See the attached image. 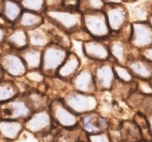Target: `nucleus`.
Wrapping results in <instances>:
<instances>
[{
	"instance_id": "obj_1",
	"label": "nucleus",
	"mask_w": 152,
	"mask_h": 142,
	"mask_svg": "<svg viewBox=\"0 0 152 142\" xmlns=\"http://www.w3.org/2000/svg\"><path fill=\"white\" fill-rule=\"evenodd\" d=\"M43 15L47 21L70 37L83 30V15L80 10L48 9Z\"/></svg>"
},
{
	"instance_id": "obj_2",
	"label": "nucleus",
	"mask_w": 152,
	"mask_h": 142,
	"mask_svg": "<svg viewBox=\"0 0 152 142\" xmlns=\"http://www.w3.org/2000/svg\"><path fill=\"white\" fill-rule=\"evenodd\" d=\"M70 49L59 44L51 42L42 49V64L40 70L48 78L56 77L57 72L63 64Z\"/></svg>"
},
{
	"instance_id": "obj_3",
	"label": "nucleus",
	"mask_w": 152,
	"mask_h": 142,
	"mask_svg": "<svg viewBox=\"0 0 152 142\" xmlns=\"http://www.w3.org/2000/svg\"><path fill=\"white\" fill-rule=\"evenodd\" d=\"M82 15L83 30L91 38L108 40L112 37V31L103 10L86 12Z\"/></svg>"
},
{
	"instance_id": "obj_4",
	"label": "nucleus",
	"mask_w": 152,
	"mask_h": 142,
	"mask_svg": "<svg viewBox=\"0 0 152 142\" xmlns=\"http://www.w3.org/2000/svg\"><path fill=\"white\" fill-rule=\"evenodd\" d=\"M61 98L69 109L79 116L96 111L99 106L96 94L84 93L75 89L68 91Z\"/></svg>"
},
{
	"instance_id": "obj_5",
	"label": "nucleus",
	"mask_w": 152,
	"mask_h": 142,
	"mask_svg": "<svg viewBox=\"0 0 152 142\" xmlns=\"http://www.w3.org/2000/svg\"><path fill=\"white\" fill-rule=\"evenodd\" d=\"M33 113L24 93L8 102L0 103V119L25 121Z\"/></svg>"
},
{
	"instance_id": "obj_6",
	"label": "nucleus",
	"mask_w": 152,
	"mask_h": 142,
	"mask_svg": "<svg viewBox=\"0 0 152 142\" xmlns=\"http://www.w3.org/2000/svg\"><path fill=\"white\" fill-rule=\"evenodd\" d=\"M6 48L1 50L0 65L5 75L12 78L19 79L25 76L27 68L18 51L12 49L6 43Z\"/></svg>"
},
{
	"instance_id": "obj_7",
	"label": "nucleus",
	"mask_w": 152,
	"mask_h": 142,
	"mask_svg": "<svg viewBox=\"0 0 152 142\" xmlns=\"http://www.w3.org/2000/svg\"><path fill=\"white\" fill-rule=\"evenodd\" d=\"M25 130L37 137L49 135L54 127V122L49 112L48 108L34 112L24 122Z\"/></svg>"
},
{
	"instance_id": "obj_8",
	"label": "nucleus",
	"mask_w": 152,
	"mask_h": 142,
	"mask_svg": "<svg viewBox=\"0 0 152 142\" xmlns=\"http://www.w3.org/2000/svg\"><path fill=\"white\" fill-rule=\"evenodd\" d=\"M48 110L56 125L74 128L80 124V116L69 109L61 97L50 100Z\"/></svg>"
},
{
	"instance_id": "obj_9",
	"label": "nucleus",
	"mask_w": 152,
	"mask_h": 142,
	"mask_svg": "<svg viewBox=\"0 0 152 142\" xmlns=\"http://www.w3.org/2000/svg\"><path fill=\"white\" fill-rule=\"evenodd\" d=\"M112 36L116 35L129 23V10L124 4H106L103 9Z\"/></svg>"
},
{
	"instance_id": "obj_10",
	"label": "nucleus",
	"mask_w": 152,
	"mask_h": 142,
	"mask_svg": "<svg viewBox=\"0 0 152 142\" xmlns=\"http://www.w3.org/2000/svg\"><path fill=\"white\" fill-rule=\"evenodd\" d=\"M93 73L97 92L112 91L116 76L114 74L113 60L105 62H93Z\"/></svg>"
},
{
	"instance_id": "obj_11",
	"label": "nucleus",
	"mask_w": 152,
	"mask_h": 142,
	"mask_svg": "<svg viewBox=\"0 0 152 142\" xmlns=\"http://www.w3.org/2000/svg\"><path fill=\"white\" fill-rule=\"evenodd\" d=\"M82 52L92 62H105L112 60L107 40L90 38L82 42Z\"/></svg>"
},
{
	"instance_id": "obj_12",
	"label": "nucleus",
	"mask_w": 152,
	"mask_h": 142,
	"mask_svg": "<svg viewBox=\"0 0 152 142\" xmlns=\"http://www.w3.org/2000/svg\"><path fill=\"white\" fill-rule=\"evenodd\" d=\"M136 50L152 46V26L148 21L131 22V34L129 40Z\"/></svg>"
},
{
	"instance_id": "obj_13",
	"label": "nucleus",
	"mask_w": 152,
	"mask_h": 142,
	"mask_svg": "<svg viewBox=\"0 0 152 142\" xmlns=\"http://www.w3.org/2000/svg\"><path fill=\"white\" fill-rule=\"evenodd\" d=\"M70 85L73 89L88 94H96L93 65L82 66L75 77L71 80Z\"/></svg>"
},
{
	"instance_id": "obj_14",
	"label": "nucleus",
	"mask_w": 152,
	"mask_h": 142,
	"mask_svg": "<svg viewBox=\"0 0 152 142\" xmlns=\"http://www.w3.org/2000/svg\"><path fill=\"white\" fill-rule=\"evenodd\" d=\"M107 44L113 61L126 65L127 61L129 60L134 50L129 42L118 37L112 36L107 40Z\"/></svg>"
},
{
	"instance_id": "obj_15",
	"label": "nucleus",
	"mask_w": 152,
	"mask_h": 142,
	"mask_svg": "<svg viewBox=\"0 0 152 142\" xmlns=\"http://www.w3.org/2000/svg\"><path fill=\"white\" fill-rule=\"evenodd\" d=\"M109 124L108 119L97 113L96 110L80 116V125L87 135L107 130Z\"/></svg>"
},
{
	"instance_id": "obj_16",
	"label": "nucleus",
	"mask_w": 152,
	"mask_h": 142,
	"mask_svg": "<svg viewBox=\"0 0 152 142\" xmlns=\"http://www.w3.org/2000/svg\"><path fill=\"white\" fill-rule=\"evenodd\" d=\"M133 53L126 63V66L129 69L134 77L137 80H145L150 81L152 78V63L144 59L140 54Z\"/></svg>"
},
{
	"instance_id": "obj_17",
	"label": "nucleus",
	"mask_w": 152,
	"mask_h": 142,
	"mask_svg": "<svg viewBox=\"0 0 152 142\" xmlns=\"http://www.w3.org/2000/svg\"><path fill=\"white\" fill-rule=\"evenodd\" d=\"M81 67L82 62L79 55L70 51L57 72L56 78L70 84L71 80L75 77Z\"/></svg>"
},
{
	"instance_id": "obj_18",
	"label": "nucleus",
	"mask_w": 152,
	"mask_h": 142,
	"mask_svg": "<svg viewBox=\"0 0 152 142\" xmlns=\"http://www.w3.org/2000/svg\"><path fill=\"white\" fill-rule=\"evenodd\" d=\"M55 125L51 132L53 142H78L87 141V134L79 124L74 128H62Z\"/></svg>"
},
{
	"instance_id": "obj_19",
	"label": "nucleus",
	"mask_w": 152,
	"mask_h": 142,
	"mask_svg": "<svg viewBox=\"0 0 152 142\" xmlns=\"http://www.w3.org/2000/svg\"><path fill=\"white\" fill-rule=\"evenodd\" d=\"M51 26V24H50ZM29 46L44 48L46 46L53 42V36L51 27L46 26V21L39 27L27 31Z\"/></svg>"
},
{
	"instance_id": "obj_20",
	"label": "nucleus",
	"mask_w": 152,
	"mask_h": 142,
	"mask_svg": "<svg viewBox=\"0 0 152 142\" xmlns=\"http://www.w3.org/2000/svg\"><path fill=\"white\" fill-rule=\"evenodd\" d=\"M24 130V121L0 119V136L8 141H16L20 137Z\"/></svg>"
},
{
	"instance_id": "obj_21",
	"label": "nucleus",
	"mask_w": 152,
	"mask_h": 142,
	"mask_svg": "<svg viewBox=\"0 0 152 142\" xmlns=\"http://www.w3.org/2000/svg\"><path fill=\"white\" fill-rule=\"evenodd\" d=\"M45 21L46 19L43 14L24 10L14 27H20L29 31L42 26Z\"/></svg>"
},
{
	"instance_id": "obj_22",
	"label": "nucleus",
	"mask_w": 152,
	"mask_h": 142,
	"mask_svg": "<svg viewBox=\"0 0 152 142\" xmlns=\"http://www.w3.org/2000/svg\"><path fill=\"white\" fill-rule=\"evenodd\" d=\"M4 43L18 52L25 49L29 46L27 31L20 27L12 28L7 34Z\"/></svg>"
},
{
	"instance_id": "obj_23",
	"label": "nucleus",
	"mask_w": 152,
	"mask_h": 142,
	"mask_svg": "<svg viewBox=\"0 0 152 142\" xmlns=\"http://www.w3.org/2000/svg\"><path fill=\"white\" fill-rule=\"evenodd\" d=\"M119 133L121 141L127 142H140L143 141L141 131L134 120L119 122Z\"/></svg>"
},
{
	"instance_id": "obj_24",
	"label": "nucleus",
	"mask_w": 152,
	"mask_h": 142,
	"mask_svg": "<svg viewBox=\"0 0 152 142\" xmlns=\"http://www.w3.org/2000/svg\"><path fill=\"white\" fill-rule=\"evenodd\" d=\"M42 49L43 48L28 46L25 49L19 52L26 65L27 70H38L41 68Z\"/></svg>"
},
{
	"instance_id": "obj_25",
	"label": "nucleus",
	"mask_w": 152,
	"mask_h": 142,
	"mask_svg": "<svg viewBox=\"0 0 152 142\" xmlns=\"http://www.w3.org/2000/svg\"><path fill=\"white\" fill-rule=\"evenodd\" d=\"M24 95L27 100L31 108L32 109L33 113L48 108L50 99L48 95L42 92V91L37 89L30 91L28 90L27 91L24 92Z\"/></svg>"
},
{
	"instance_id": "obj_26",
	"label": "nucleus",
	"mask_w": 152,
	"mask_h": 142,
	"mask_svg": "<svg viewBox=\"0 0 152 142\" xmlns=\"http://www.w3.org/2000/svg\"><path fill=\"white\" fill-rule=\"evenodd\" d=\"M23 8L19 1L15 0H3L1 13L10 22L12 25L16 23L23 12Z\"/></svg>"
},
{
	"instance_id": "obj_27",
	"label": "nucleus",
	"mask_w": 152,
	"mask_h": 142,
	"mask_svg": "<svg viewBox=\"0 0 152 142\" xmlns=\"http://www.w3.org/2000/svg\"><path fill=\"white\" fill-rule=\"evenodd\" d=\"M20 93V88L15 81L6 79L0 81V103L16 97Z\"/></svg>"
},
{
	"instance_id": "obj_28",
	"label": "nucleus",
	"mask_w": 152,
	"mask_h": 142,
	"mask_svg": "<svg viewBox=\"0 0 152 142\" xmlns=\"http://www.w3.org/2000/svg\"><path fill=\"white\" fill-rule=\"evenodd\" d=\"M152 14V3H144L137 4L129 11V21H148Z\"/></svg>"
},
{
	"instance_id": "obj_29",
	"label": "nucleus",
	"mask_w": 152,
	"mask_h": 142,
	"mask_svg": "<svg viewBox=\"0 0 152 142\" xmlns=\"http://www.w3.org/2000/svg\"><path fill=\"white\" fill-rule=\"evenodd\" d=\"M113 67L115 76L118 81L124 83H132L135 81V78L126 65L113 61Z\"/></svg>"
},
{
	"instance_id": "obj_30",
	"label": "nucleus",
	"mask_w": 152,
	"mask_h": 142,
	"mask_svg": "<svg viewBox=\"0 0 152 142\" xmlns=\"http://www.w3.org/2000/svg\"><path fill=\"white\" fill-rule=\"evenodd\" d=\"M133 120L137 124V125L139 126L140 130L142 133V136L143 140L148 142H152V135L150 131V128H149V124L147 118L144 114H142L141 113L137 112L134 116Z\"/></svg>"
},
{
	"instance_id": "obj_31",
	"label": "nucleus",
	"mask_w": 152,
	"mask_h": 142,
	"mask_svg": "<svg viewBox=\"0 0 152 142\" xmlns=\"http://www.w3.org/2000/svg\"><path fill=\"white\" fill-rule=\"evenodd\" d=\"M105 5L104 0H80L79 10L82 14L90 11L103 10Z\"/></svg>"
},
{
	"instance_id": "obj_32",
	"label": "nucleus",
	"mask_w": 152,
	"mask_h": 142,
	"mask_svg": "<svg viewBox=\"0 0 152 142\" xmlns=\"http://www.w3.org/2000/svg\"><path fill=\"white\" fill-rule=\"evenodd\" d=\"M23 10L44 14L46 10V0H20Z\"/></svg>"
},
{
	"instance_id": "obj_33",
	"label": "nucleus",
	"mask_w": 152,
	"mask_h": 142,
	"mask_svg": "<svg viewBox=\"0 0 152 142\" xmlns=\"http://www.w3.org/2000/svg\"><path fill=\"white\" fill-rule=\"evenodd\" d=\"M24 77L26 79L27 81L36 83V84H43L47 78L40 69L27 70Z\"/></svg>"
},
{
	"instance_id": "obj_34",
	"label": "nucleus",
	"mask_w": 152,
	"mask_h": 142,
	"mask_svg": "<svg viewBox=\"0 0 152 142\" xmlns=\"http://www.w3.org/2000/svg\"><path fill=\"white\" fill-rule=\"evenodd\" d=\"M138 112L141 113L145 117L152 115V94L151 95H144L140 104Z\"/></svg>"
},
{
	"instance_id": "obj_35",
	"label": "nucleus",
	"mask_w": 152,
	"mask_h": 142,
	"mask_svg": "<svg viewBox=\"0 0 152 142\" xmlns=\"http://www.w3.org/2000/svg\"><path fill=\"white\" fill-rule=\"evenodd\" d=\"M87 141L89 142H113L108 130L100 133L87 135Z\"/></svg>"
},
{
	"instance_id": "obj_36",
	"label": "nucleus",
	"mask_w": 152,
	"mask_h": 142,
	"mask_svg": "<svg viewBox=\"0 0 152 142\" xmlns=\"http://www.w3.org/2000/svg\"><path fill=\"white\" fill-rule=\"evenodd\" d=\"M143 97H144V95L141 94L140 92H139L136 90L135 91H134L127 98L126 102L130 107L131 108H133V109H139V107H140V104L141 102Z\"/></svg>"
},
{
	"instance_id": "obj_37",
	"label": "nucleus",
	"mask_w": 152,
	"mask_h": 142,
	"mask_svg": "<svg viewBox=\"0 0 152 142\" xmlns=\"http://www.w3.org/2000/svg\"><path fill=\"white\" fill-rule=\"evenodd\" d=\"M136 80L137 91L143 95H151L152 94V85L150 81L145 80Z\"/></svg>"
},
{
	"instance_id": "obj_38",
	"label": "nucleus",
	"mask_w": 152,
	"mask_h": 142,
	"mask_svg": "<svg viewBox=\"0 0 152 142\" xmlns=\"http://www.w3.org/2000/svg\"><path fill=\"white\" fill-rule=\"evenodd\" d=\"M61 8L68 10H79L80 0H62Z\"/></svg>"
},
{
	"instance_id": "obj_39",
	"label": "nucleus",
	"mask_w": 152,
	"mask_h": 142,
	"mask_svg": "<svg viewBox=\"0 0 152 142\" xmlns=\"http://www.w3.org/2000/svg\"><path fill=\"white\" fill-rule=\"evenodd\" d=\"M138 51H139V53L140 54V56H142L146 60L152 63V46L143 48L141 50H138Z\"/></svg>"
},
{
	"instance_id": "obj_40",
	"label": "nucleus",
	"mask_w": 152,
	"mask_h": 142,
	"mask_svg": "<svg viewBox=\"0 0 152 142\" xmlns=\"http://www.w3.org/2000/svg\"><path fill=\"white\" fill-rule=\"evenodd\" d=\"M62 0H46V10L59 9L61 8Z\"/></svg>"
},
{
	"instance_id": "obj_41",
	"label": "nucleus",
	"mask_w": 152,
	"mask_h": 142,
	"mask_svg": "<svg viewBox=\"0 0 152 142\" xmlns=\"http://www.w3.org/2000/svg\"><path fill=\"white\" fill-rule=\"evenodd\" d=\"M8 32H9L8 30H6L4 27L0 26V47L5 42L6 37H7Z\"/></svg>"
},
{
	"instance_id": "obj_42",
	"label": "nucleus",
	"mask_w": 152,
	"mask_h": 142,
	"mask_svg": "<svg viewBox=\"0 0 152 142\" xmlns=\"http://www.w3.org/2000/svg\"><path fill=\"white\" fill-rule=\"evenodd\" d=\"M147 120H148V124H149V128H150V131L152 135V115H150L146 117Z\"/></svg>"
},
{
	"instance_id": "obj_43",
	"label": "nucleus",
	"mask_w": 152,
	"mask_h": 142,
	"mask_svg": "<svg viewBox=\"0 0 152 142\" xmlns=\"http://www.w3.org/2000/svg\"><path fill=\"white\" fill-rule=\"evenodd\" d=\"M5 73H4V70L2 69V67L0 65V81H2V80H4V79H5Z\"/></svg>"
},
{
	"instance_id": "obj_44",
	"label": "nucleus",
	"mask_w": 152,
	"mask_h": 142,
	"mask_svg": "<svg viewBox=\"0 0 152 142\" xmlns=\"http://www.w3.org/2000/svg\"><path fill=\"white\" fill-rule=\"evenodd\" d=\"M106 4H118L122 3L121 0H104Z\"/></svg>"
},
{
	"instance_id": "obj_45",
	"label": "nucleus",
	"mask_w": 152,
	"mask_h": 142,
	"mask_svg": "<svg viewBox=\"0 0 152 142\" xmlns=\"http://www.w3.org/2000/svg\"><path fill=\"white\" fill-rule=\"evenodd\" d=\"M123 4H134V3H136L138 0H121Z\"/></svg>"
},
{
	"instance_id": "obj_46",
	"label": "nucleus",
	"mask_w": 152,
	"mask_h": 142,
	"mask_svg": "<svg viewBox=\"0 0 152 142\" xmlns=\"http://www.w3.org/2000/svg\"><path fill=\"white\" fill-rule=\"evenodd\" d=\"M148 22L150 23V25L152 26V14L151 15V16H150V18H149V20H148Z\"/></svg>"
},
{
	"instance_id": "obj_47",
	"label": "nucleus",
	"mask_w": 152,
	"mask_h": 142,
	"mask_svg": "<svg viewBox=\"0 0 152 142\" xmlns=\"http://www.w3.org/2000/svg\"><path fill=\"white\" fill-rule=\"evenodd\" d=\"M2 4H3V0H0V13L2 10Z\"/></svg>"
},
{
	"instance_id": "obj_48",
	"label": "nucleus",
	"mask_w": 152,
	"mask_h": 142,
	"mask_svg": "<svg viewBox=\"0 0 152 142\" xmlns=\"http://www.w3.org/2000/svg\"><path fill=\"white\" fill-rule=\"evenodd\" d=\"M78 142H89L88 141H80Z\"/></svg>"
},
{
	"instance_id": "obj_49",
	"label": "nucleus",
	"mask_w": 152,
	"mask_h": 142,
	"mask_svg": "<svg viewBox=\"0 0 152 142\" xmlns=\"http://www.w3.org/2000/svg\"><path fill=\"white\" fill-rule=\"evenodd\" d=\"M140 142H148V141H144V140H143V141H140Z\"/></svg>"
},
{
	"instance_id": "obj_50",
	"label": "nucleus",
	"mask_w": 152,
	"mask_h": 142,
	"mask_svg": "<svg viewBox=\"0 0 152 142\" xmlns=\"http://www.w3.org/2000/svg\"><path fill=\"white\" fill-rule=\"evenodd\" d=\"M150 81H151V85H152V78L150 80Z\"/></svg>"
},
{
	"instance_id": "obj_51",
	"label": "nucleus",
	"mask_w": 152,
	"mask_h": 142,
	"mask_svg": "<svg viewBox=\"0 0 152 142\" xmlns=\"http://www.w3.org/2000/svg\"><path fill=\"white\" fill-rule=\"evenodd\" d=\"M118 142H127V141H120Z\"/></svg>"
},
{
	"instance_id": "obj_52",
	"label": "nucleus",
	"mask_w": 152,
	"mask_h": 142,
	"mask_svg": "<svg viewBox=\"0 0 152 142\" xmlns=\"http://www.w3.org/2000/svg\"><path fill=\"white\" fill-rule=\"evenodd\" d=\"M15 1H19V2H20V0H15Z\"/></svg>"
}]
</instances>
